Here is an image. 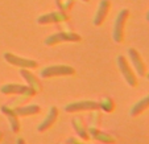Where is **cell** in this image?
I'll return each instance as SVG.
<instances>
[{
  "label": "cell",
  "instance_id": "6da1fadb",
  "mask_svg": "<svg viewBox=\"0 0 149 144\" xmlns=\"http://www.w3.org/2000/svg\"><path fill=\"white\" fill-rule=\"evenodd\" d=\"M75 69L69 65H50L44 68L40 71L41 78H53V77H65V75H74Z\"/></svg>",
  "mask_w": 149,
  "mask_h": 144
},
{
  "label": "cell",
  "instance_id": "7a4b0ae2",
  "mask_svg": "<svg viewBox=\"0 0 149 144\" xmlns=\"http://www.w3.org/2000/svg\"><path fill=\"white\" fill-rule=\"evenodd\" d=\"M128 16H130V11L124 8L119 12L115 19L112 37H113V41L118 44L123 43V40H124V27H125V23H127V20H128Z\"/></svg>",
  "mask_w": 149,
  "mask_h": 144
},
{
  "label": "cell",
  "instance_id": "3957f363",
  "mask_svg": "<svg viewBox=\"0 0 149 144\" xmlns=\"http://www.w3.org/2000/svg\"><path fill=\"white\" fill-rule=\"evenodd\" d=\"M116 62H118V68L120 70V73L123 74V78L125 79V82L131 87H136L137 86V78H136V74L133 73L132 68L128 64V59L124 56H118Z\"/></svg>",
  "mask_w": 149,
  "mask_h": 144
},
{
  "label": "cell",
  "instance_id": "277c9868",
  "mask_svg": "<svg viewBox=\"0 0 149 144\" xmlns=\"http://www.w3.org/2000/svg\"><path fill=\"white\" fill-rule=\"evenodd\" d=\"M82 37L78 33H73V32H58V33H53L45 40V45L53 46L56 44L61 43H78L81 41Z\"/></svg>",
  "mask_w": 149,
  "mask_h": 144
},
{
  "label": "cell",
  "instance_id": "5b68a950",
  "mask_svg": "<svg viewBox=\"0 0 149 144\" xmlns=\"http://www.w3.org/2000/svg\"><path fill=\"white\" fill-rule=\"evenodd\" d=\"M3 58L6 59L7 62L12 66H16V68H21V69H36L38 68V64L34 59H29V58H24V57L16 56L13 53H4Z\"/></svg>",
  "mask_w": 149,
  "mask_h": 144
},
{
  "label": "cell",
  "instance_id": "8992f818",
  "mask_svg": "<svg viewBox=\"0 0 149 144\" xmlns=\"http://www.w3.org/2000/svg\"><path fill=\"white\" fill-rule=\"evenodd\" d=\"M99 110V102L96 101H79L71 102L65 106L66 113H79V111H98Z\"/></svg>",
  "mask_w": 149,
  "mask_h": 144
},
{
  "label": "cell",
  "instance_id": "52a82bcc",
  "mask_svg": "<svg viewBox=\"0 0 149 144\" xmlns=\"http://www.w3.org/2000/svg\"><path fill=\"white\" fill-rule=\"evenodd\" d=\"M128 58L131 59L133 68H135L136 73L139 74L140 77H145L146 75V68H145V64H144L143 58H141L140 53L136 50L135 48H130L128 49Z\"/></svg>",
  "mask_w": 149,
  "mask_h": 144
},
{
  "label": "cell",
  "instance_id": "ba28073f",
  "mask_svg": "<svg viewBox=\"0 0 149 144\" xmlns=\"http://www.w3.org/2000/svg\"><path fill=\"white\" fill-rule=\"evenodd\" d=\"M69 19L66 12H50V13H45L37 19V23L40 25H46V24H53V23H63Z\"/></svg>",
  "mask_w": 149,
  "mask_h": 144
},
{
  "label": "cell",
  "instance_id": "9c48e42d",
  "mask_svg": "<svg viewBox=\"0 0 149 144\" xmlns=\"http://www.w3.org/2000/svg\"><path fill=\"white\" fill-rule=\"evenodd\" d=\"M111 8V1L110 0H100L99 3V7L95 12V16H94V25L100 27L102 24L104 23V20L107 19V15L110 12Z\"/></svg>",
  "mask_w": 149,
  "mask_h": 144
},
{
  "label": "cell",
  "instance_id": "30bf717a",
  "mask_svg": "<svg viewBox=\"0 0 149 144\" xmlns=\"http://www.w3.org/2000/svg\"><path fill=\"white\" fill-rule=\"evenodd\" d=\"M0 110H1V113L7 116V119H8L9 127H11L12 132L17 134L20 131V122H19V116H17V114L15 113L13 107H11V106H1Z\"/></svg>",
  "mask_w": 149,
  "mask_h": 144
},
{
  "label": "cell",
  "instance_id": "8fae6325",
  "mask_svg": "<svg viewBox=\"0 0 149 144\" xmlns=\"http://www.w3.org/2000/svg\"><path fill=\"white\" fill-rule=\"evenodd\" d=\"M57 118H58V108H57L56 106H52V107L49 108V113H48V115H46V118L38 124L37 131H38V132H45V131H48L49 128L56 123Z\"/></svg>",
  "mask_w": 149,
  "mask_h": 144
},
{
  "label": "cell",
  "instance_id": "7c38bea8",
  "mask_svg": "<svg viewBox=\"0 0 149 144\" xmlns=\"http://www.w3.org/2000/svg\"><path fill=\"white\" fill-rule=\"evenodd\" d=\"M87 131L90 134V138H93L96 141H100L103 144H115L116 143V139L112 135L103 132V131H100L96 127H90Z\"/></svg>",
  "mask_w": 149,
  "mask_h": 144
},
{
  "label": "cell",
  "instance_id": "4fadbf2b",
  "mask_svg": "<svg viewBox=\"0 0 149 144\" xmlns=\"http://www.w3.org/2000/svg\"><path fill=\"white\" fill-rule=\"evenodd\" d=\"M20 75L25 79L26 85H28L31 89H33L36 93H40V91H41V89H42L41 82L38 81V78H36V75H34L32 71H29L28 69H20Z\"/></svg>",
  "mask_w": 149,
  "mask_h": 144
},
{
  "label": "cell",
  "instance_id": "5bb4252c",
  "mask_svg": "<svg viewBox=\"0 0 149 144\" xmlns=\"http://www.w3.org/2000/svg\"><path fill=\"white\" fill-rule=\"evenodd\" d=\"M28 85H19V83H7L0 87V93L6 94V95H11V94H17V95H21V94L26 93L29 90Z\"/></svg>",
  "mask_w": 149,
  "mask_h": 144
},
{
  "label": "cell",
  "instance_id": "9a60e30c",
  "mask_svg": "<svg viewBox=\"0 0 149 144\" xmlns=\"http://www.w3.org/2000/svg\"><path fill=\"white\" fill-rule=\"evenodd\" d=\"M71 124H73V128L75 130L77 135L79 136V139H81V140L87 141L88 139H90V134H88L86 126L83 124V122L81 120V118L75 116L74 119H71Z\"/></svg>",
  "mask_w": 149,
  "mask_h": 144
},
{
  "label": "cell",
  "instance_id": "2e32d148",
  "mask_svg": "<svg viewBox=\"0 0 149 144\" xmlns=\"http://www.w3.org/2000/svg\"><path fill=\"white\" fill-rule=\"evenodd\" d=\"M148 108H149V95H145L144 98H141L140 101L136 102L135 105L132 106V108L130 111V115L135 118V116H139L140 114H143Z\"/></svg>",
  "mask_w": 149,
  "mask_h": 144
},
{
  "label": "cell",
  "instance_id": "e0dca14e",
  "mask_svg": "<svg viewBox=\"0 0 149 144\" xmlns=\"http://www.w3.org/2000/svg\"><path fill=\"white\" fill-rule=\"evenodd\" d=\"M17 116H29V115H36L41 111V107L38 105H29V106H17L13 108Z\"/></svg>",
  "mask_w": 149,
  "mask_h": 144
},
{
  "label": "cell",
  "instance_id": "ac0fdd59",
  "mask_svg": "<svg viewBox=\"0 0 149 144\" xmlns=\"http://www.w3.org/2000/svg\"><path fill=\"white\" fill-rule=\"evenodd\" d=\"M99 110H103L104 113H112L115 110V103L111 98H103L99 102Z\"/></svg>",
  "mask_w": 149,
  "mask_h": 144
},
{
  "label": "cell",
  "instance_id": "d6986e66",
  "mask_svg": "<svg viewBox=\"0 0 149 144\" xmlns=\"http://www.w3.org/2000/svg\"><path fill=\"white\" fill-rule=\"evenodd\" d=\"M66 143H68V144H86V143L81 141L79 139H77V138H69Z\"/></svg>",
  "mask_w": 149,
  "mask_h": 144
},
{
  "label": "cell",
  "instance_id": "ffe728a7",
  "mask_svg": "<svg viewBox=\"0 0 149 144\" xmlns=\"http://www.w3.org/2000/svg\"><path fill=\"white\" fill-rule=\"evenodd\" d=\"M16 144H25V140H24L23 138H19L16 140Z\"/></svg>",
  "mask_w": 149,
  "mask_h": 144
},
{
  "label": "cell",
  "instance_id": "44dd1931",
  "mask_svg": "<svg viewBox=\"0 0 149 144\" xmlns=\"http://www.w3.org/2000/svg\"><path fill=\"white\" fill-rule=\"evenodd\" d=\"M146 21H149V11H148V13H146Z\"/></svg>",
  "mask_w": 149,
  "mask_h": 144
},
{
  "label": "cell",
  "instance_id": "7402d4cb",
  "mask_svg": "<svg viewBox=\"0 0 149 144\" xmlns=\"http://www.w3.org/2000/svg\"><path fill=\"white\" fill-rule=\"evenodd\" d=\"M1 138H3V135H1V132H0V140H1Z\"/></svg>",
  "mask_w": 149,
  "mask_h": 144
},
{
  "label": "cell",
  "instance_id": "603a6c76",
  "mask_svg": "<svg viewBox=\"0 0 149 144\" xmlns=\"http://www.w3.org/2000/svg\"><path fill=\"white\" fill-rule=\"evenodd\" d=\"M146 78H148V79H149V73H148V74H146Z\"/></svg>",
  "mask_w": 149,
  "mask_h": 144
},
{
  "label": "cell",
  "instance_id": "cb8c5ba5",
  "mask_svg": "<svg viewBox=\"0 0 149 144\" xmlns=\"http://www.w3.org/2000/svg\"><path fill=\"white\" fill-rule=\"evenodd\" d=\"M82 1H90V0H82Z\"/></svg>",
  "mask_w": 149,
  "mask_h": 144
}]
</instances>
